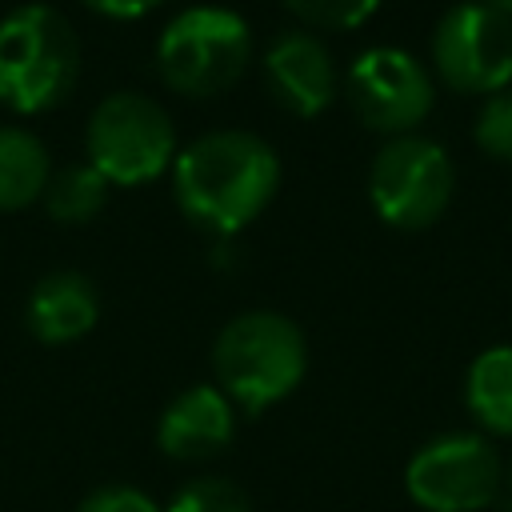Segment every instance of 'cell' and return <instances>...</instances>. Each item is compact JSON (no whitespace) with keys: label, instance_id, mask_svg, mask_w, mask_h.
I'll return each mask as SVG.
<instances>
[{"label":"cell","instance_id":"cell-19","mask_svg":"<svg viewBox=\"0 0 512 512\" xmlns=\"http://www.w3.org/2000/svg\"><path fill=\"white\" fill-rule=\"evenodd\" d=\"M76 512H164L144 488H132V484H104V488H92Z\"/></svg>","mask_w":512,"mask_h":512},{"label":"cell","instance_id":"cell-21","mask_svg":"<svg viewBox=\"0 0 512 512\" xmlns=\"http://www.w3.org/2000/svg\"><path fill=\"white\" fill-rule=\"evenodd\" d=\"M500 496H504V504L512 508V464H504V484H500Z\"/></svg>","mask_w":512,"mask_h":512},{"label":"cell","instance_id":"cell-5","mask_svg":"<svg viewBox=\"0 0 512 512\" xmlns=\"http://www.w3.org/2000/svg\"><path fill=\"white\" fill-rule=\"evenodd\" d=\"M88 164L108 184H148L176 160V128L160 100L144 92H108L84 132Z\"/></svg>","mask_w":512,"mask_h":512},{"label":"cell","instance_id":"cell-2","mask_svg":"<svg viewBox=\"0 0 512 512\" xmlns=\"http://www.w3.org/2000/svg\"><path fill=\"white\" fill-rule=\"evenodd\" d=\"M308 368V344L296 320L272 308L232 316L212 344L216 388L244 412H264L296 392Z\"/></svg>","mask_w":512,"mask_h":512},{"label":"cell","instance_id":"cell-8","mask_svg":"<svg viewBox=\"0 0 512 512\" xmlns=\"http://www.w3.org/2000/svg\"><path fill=\"white\" fill-rule=\"evenodd\" d=\"M432 64L460 92H500L512 80V16L484 0L448 8L432 32Z\"/></svg>","mask_w":512,"mask_h":512},{"label":"cell","instance_id":"cell-10","mask_svg":"<svg viewBox=\"0 0 512 512\" xmlns=\"http://www.w3.org/2000/svg\"><path fill=\"white\" fill-rule=\"evenodd\" d=\"M236 436V404L216 384H192L168 400L156 420V444L164 456L200 464L220 456Z\"/></svg>","mask_w":512,"mask_h":512},{"label":"cell","instance_id":"cell-7","mask_svg":"<svg viewBox=\"0 0 512 512\" xmlns=\"http://www.w3.org/2000/svg\"><path fill=\"white\" fill-rule=\"evenodd\" d=\"M456 172L428 136H392L368 168V200L392 228H428L452 200Z\"/></svg>","mask_w":512,"mask_h":512},{"label":"cell","instance_id":"cell-3","mask_svg":"<svg viewBox=\"0 0 512 512\" xmlns=\"http://www.w3.org/2000/svg\"><path fill=\"white\" fill-rule=\"evenodd\" d=\"M80 76V40L52 4H20L0 20V100L16 112L60 104Z\"/></svg>","mask_w":512,"mask_h":512},{"label":"cell","instance_id":"cell-12","mask_svg":"<svg viewBox=\"0 0 512 512\" xmlns=\"http://www.w3.org/2000/svg\"><path fill=\"white\" fill-rule=\"evenodd\" d=\"M28 328L36 340L44 344H68V340H80L96 316H100V296H96V284L84 276V272H72V268H60V272H48L32 296H28Z\"/></svg>","mask_w":512,"mask_h":512},{"label":"cell","instance_id":"cell-11","mask_svg":"<svg viewBox=\"0 0 512 512\" xmlns=\"http://www.w3.org/2000/svg\"><path fill=\"white\" fill-rule=\"evenodd\" d=\"M264 84L280 108L316 116L336 96V68L312 32H280L264 48Z\"/></svg>","mask_w":512,"mask_h":512},{"label":"cell","instance_id":"cell-22","mask_svg":"<svg viewBox=\"0 0 512 512\" xmlns=\"http://www.w3.org/2000/svg\"><path fill=\"white\" fill-rule=\"evenodd\" d=\"M488 8H496V12H508L512 16V0H484Z\"/></svg>","mask_w":512,"mask_h":512},{"label":"cell","instance_id":"cell-14","mask_svg":"<svg viewBox=\"0 0 512 512\" xmlns=\"http://www.w3.org/2000/svg\"><path fill=\"white\" fill-rule=\"evenodd\" d=\"M52 160L40 136L16 124H0V208H24L44 196Z\"/></svg>","mask_w":512,"mask_h":512},{"label":"cell","instance_id":"cell-18","mask_svg":"<svg viewBox=\"0 0 512 512\" xmlns=\"http://www.w3.org/2000/svg\"><path fill=\"white\" fill-rule=\"evenodd\" d=\"M304 24L316 28H356L364 24L380 0H284Z\"/></svg>","mask_w":512,"mask_h":512},{"label":"cell","instance_id":"cell-17","mask_svg":"<svg viewBox=\"0 0 512 512\" xmlns=\"http://www.w3.org/2000/svg\"><path fill=\"white\" fill-rule=\"evenodd\" d=\"M476 144L488 156L512 160V88H500L484 100V108L476 116Z\"/></svg>","mask_w":512,"mask_h":512},{"label":"cell","instance_id":"cell-4","mask_svg":"<svg viewBox=\"0 0 512 512\" xmlns=\"http://www.w3.org/2000/svg\"><path fill=\"white\" fill-rule=\"evenodd\" d=\"M252 60V32L244 16L216 4L176 12L156 44V64L168 88L184 96H212L240 80Z\"/></svg>","mask_w":512,"mask_h":512},{"label":"cell","instance_id":"cell-15","mask_svg":"<svg viewBox=\"0 0 512 512\" xmlns=\"http://www.w3.org/2000/svg\"><path fill=\"white\" fill-rule=\"evenodd\" d=\"M108 200V180L92 164H68L48 176L44 204L60 224H84L92 220Z\"/></svg>","mask_w":512,"mask_h":512},{"label":"cell","instance_id":"cell-1","mask_svg":"<svg viewBox=\"0 0 512 512\" xmlns=\"http://www.w3.org/2000/svg\"><path fill=\"white\" fill-rule=\"evenodd\" d=\"M276 188L280 156L268 140L240 128L204 132L172 160V192L180 208L216 232L244 228L268 208Z\"/></svg>","mask_w":512,"mask_h":512},{"label":"cell","instance_id":"cell-20","mask_svg":"<svg viewBox=\"0 0 512 512\" xmlns=\"http://www.w3.org/2000/svg\"><path fill=\"white\" fill-rule=\"evenodd\" d=\"M84 4L96 8V12H104V16H140V12L156 8L160 0H84Z\"/></svg>","mask_w":512,"mask_h":512},{"label":"cell","instance_id":"cell-9","mask_svg":"<svg viewBox=\"0 0 512 512\" xmlns=\"http://www.w3.org/2000/svg\"><path fill=\"white\" fill-rule=\"evenodd\" d=\"M348 100L356 116L376 132H396L420 124L432 108V80L424 64L404 48H368L348 68Z\"/></svg>","mask_w":512,"mask_h":512},{"label":"cell","instance_id":"cell-16","mask_svg":"<svg viewBox=\"0 0 512 512\" xmlns=\"http://www.w3.org/2000/svg\"><path fill=\"white\" fill-rule=\"evenodd\" d=\"M164 512H256L248 492L228 476H192L176 488Z\"/></svg>","mask_w":512,"mask_h":512},{"label":"cell","instance_id":"cell-13","mask_svg":"<svg viewBox=\"0 0 512 512\" xmlns=\"http://www.w3.org/2000/svg\"><path fill=\"white\" fill-rule=\"evenodd\" d=\"M464 404L492 436H512V344L484 348L464 376Z\"/></svg>","mask_w":512,"mask_h":512},{"label":"cell","instance_id":"cell-6","mask_svg":"<svg viewBox=\"0 0 512 512\" xmlns=\"http://www.w3.org/2000/svg\"><path fill=\"white\" fill-rule=\"evenodd\" d=\"M504 460L480 432H448L412 452L404 488L424 512H480L500 500Z\"/></svg>","mask_w":512,"mask_h":512}]
</instances>
